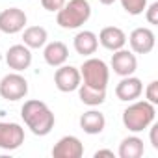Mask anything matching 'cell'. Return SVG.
Returning a JSON list of instances; mask_svg holds the SVG:
<instances>
[{"label": "cell", "instance_id": "6da1fadb", "mask_svg": "<svg viewBox=\"0 0 158 158\" xmlns=\"http://www.w3.org/2000/svg\"><path fill=\"white\" fill-rule=\"evenodd\" d=\"M21 117H23L24 125L35 136H47V134H50V130L54 128V123H56L52 110L43 101H35V99L26 101L23 104Z\"/></svg>", "mask_w": 158, "mask_h": 158}, {"label": "cell", "instance_id": "7a4b0ae2", "mask_svg": "<svg viewBox=\"0 0 158 158\" xmlns=\"http://www.w3.org/2000/svg\"><path fill=\"white\" fill-rule=\"evenodd\" d=\"M56 13H58L56 23L61 28L74 30V28H80L82 24L88 23V19L91 17V6H89L88 0H69Z\"/></svg>", "mask_w": 158, "mask_h": 158}, {"label": "cell", "instance_id": "3957f363", "mask_svg": "<svg viewBox=\"0 0 158 158\" xmlns=\"http://www.w3.org/2000/svg\"><path fill=\"white\" fill-rule=\"evenodd\" d=\"M156 108L149 101H132V104L123 112V125L130 132H141L154 123Z\"/></svg>", "mask_w": 158, "mask_h": 158}, {"label": "cell", "instance_id": "277c9868", "mask_svg": "<svg viewBox=\"0 0 158 158\" xmlns=\"http://www.w3.org/2000/svg\"><path fill=\"white\" fill-rule=\"evenodd\" d=\"M80 76L86 86L95 89H106L110 80V69L99 58H88L80 67Z\"/></svg>", "mask_w": 158, "mask_h": 158}, {"label": "cell", "instance_id": "5b68a950", "mask_svg": "<svg viewBox=\"0 0 158 158\" xmlns=\"http://www.w3.org/2000/svg\"><path fill=\"white\" fill-rule=\"evenodd\" d=\"M26 95H28V82L21 73H17V71L10 73L0 80V97L2 99L15 102V101L24 99Z\"/></svg>", "mask_w": 158, "mask_h": 158}, {"label": "cell", "instance_id": "8992f818", "mask_svg": "<svg viewBox=\"0 0 158 158\" xmlns=\"http://www.w3.org/2000/svg\"><path fill=\"white\" fill-rule=\"evenodd\" d=\"M82 84V76H80V69H76L73 65H60L54 73V86L61 91V93H71L76 91L78 86Z\"/></svg>", "mask_w": 158, "mask_h": 158}, {"label": "cell", "instance_id": "52a82bcc", "mask_svg": "<svg viewBox=\"0 0 158 158\" xmlns=\"http://www.w3.org/2000/svg\"><path fill=\"white\" fill-rule=\"evenodd\" d=\"M24 143V128L19 123L0 121V149L15 151Z\"/></svg>", "mask_w": 158, "mask_h": 158}, {"label": "cell", "instance_id": "ba28073f", "mask_svg": "<svg viewBox=\"0 0 158 158\" xmlns=\"http://www.w3.org/2000/svg\"><path fill=\"white\" fill-rule=\"evenodd\" d=\"M26 13L19 8H8L0 11V32L4 34H19L26 26Z\"/></svg>", "mask_w": 158, "mask_h": 158}, {"label": "cell", "instance_id": "9c48e42d", "mask_svg": "<svg viewBox=\"0 0 158 158\" xmlns=\"http://www.w3.org/2000/svg\"><path fill=\"white\" fill-rule=\"evenodd\" d=\"M112 69H114V73L119 74L121 78L134 74L136 69H138L136 54H134L132 50H127L125 47L119 48V50H114V56H112Z\"/></svg>", "mask_w": 158, "mask_h": 158}, {"label": "cell", "instance_id": "30bf717a", "mask_svg": "<svg viewBox=\"0 0 158 158\" xmlns=\"http://www.w3.org/2000/svg\"><path fill=\"white\" fill-rule=\"evenodd\" d=\"M128 43L134 54H149L154 48L156 43V35L151 28H136L132 30V34L128 35Z\"/></svg>", "mask_w": 158, "mask_h": 158}, {"label": "cell", "instance_id": "8fae6325", "mask_svg": "<svg viewBox=\"0 0 158 158\" xmlns=\"http://www.w3.org/2000/svg\"><path fill=\"white\" fill-rule=\"evenodd\" d=\"M84 154V145L76 136H63L52 147L54 158H80Z\"/></svg>", "mask_w": 158, "mask_h": 158}, {"label": "cell", "instance_id": "7c38bea8", "mask_svg": "<svg viewBox=\"0 0 158 158\" xmlns=\"http://www.w3.org/2000/svg\"><path fill=\"white\" fill-rule=\"evenodd\" d=\"M6 63L10 65V69H13L17 73L26 71L32 65V48H28L24 43L10 47L6 52Z\"/></svg>", "mask_w": 158, "mask_h": 158}, {"label": "cell", "instance_id": "4fadbf2b", "mask_svg": "<svg viewBox=\"0 0 158 158\" xmlns=\"http://www.w3.org/2000/svg\"><path fill=\"white\" fill-rule=\"evenodd\" d=\"M143 91V84L136 76H123V80L115 86V97L123 102H132L136 101Z\"/></svg>", "mask_w": 158, "mask_h": 158}, {"label": "cell", "instance_id": "5bb4252c", "mask_svg": "<svg viewBox=\"0 0 158 158\" xmlns=\"http://www.w3.org/2000/svg\"><path fill=\"white\" fill-rule=\"evenodd\" d=\"M97 39H99V43L104 48H108L112 52L119 50V48H123L127 45V34L121 28H117V26H106V28H102Z\"/></svg>", "mask_w": 158, "mask_h": 158}, {"label": "cell", "instance_id": "9a60e30c", "mask_svg": "<svg viewBox=\"0 0 158 158\" xmlns=\"http://www.w3.org/2000/svg\"><path fill=\"white\" fill-rule=\"evenodd\" d=\"M104 127H106V117L99 110H88L80 115V128L86 134H91V136L101 134Z\"/></svg>", "mask_w": 158, "mask_h": 158}, {"label": "cell", "instance_id": "2e32d148", "mask_svg": "<svg viewBox=\"0 0 158 158\" xmlns=\"http://www.w3.org/2000/svg\"><path fill=\"white\" fill-rule=\"evenodd\" d=\"M73 47L78 54L82 56H91L97 52V47H99V39L97 35L91 32V30H84V32H78L73 39Z\"/></svg>", "mask_w": 158, "mask_h": 158}, {"label": "cell", "instance_id": "e0dca14e", "mask_svg": "<svg viewBox=\"0 0 158 158\" xmlns=\"http://www.w3.org/2000/svg\"><path fill=\"white\" fill-rule=\"evenodd\" d=\"M43 58H45V61H47L50 67H60V65H63V63L67 61V58H69V48H67V45L61 43V41H52V43H48V45L45 47Z\"/></svg>", "mask_w": 158, "mask_h": 158}, {"label": "cell", "instance_id": "ac0fdd59", "mask_svg": "<svg viewBox=\"0 0 158 158\" xmlns=\"http://www.w3.org/2000/svg\"><path fill=\"white\" fill-rule=\"evenodd\" d=\"M119 156L121 158H139L143 156L145 152V145H143V139L138 138V136H128L121 141L119 145Z\"/></svg>", "mask_w": 158, "mask_h": 158}, {"label": "cell", "instance_id": "d6986e66", "mask_svg": "<svg viewBox=\"0 0 158 158\" xmlns=\"http://www.w3.org/2000/svg\"><path fill=\"white\" fill-rule=\"evenodd\" d=\"M48 34L43 26H28L23 32V41L28 48H41L47 45Z\"/></svg>", "mask_w": 158, "mask_h": 158}, {"label": "cell", "instance_id": "ffe728a7", "mask_svg": "<svg viewBox=\"0 0 158 158\" xmlns=\"http://www.w3.org/2000/svg\"><path fill=\"white\" fill-rule=\"evenodd\" d=\"M78 97L80 101L88 106H101L104 101H106V89H95V88H89L86 84H80L78 86Z\"/></svg>", "mask_w": 158, "mask_h": 158}, {"label": "cell", "instance_id": "44dd1931", "mask_svg": "<svg viewBox=\"0 0 158 158\" xmlns=\"http://www.w3.org/2000/svg\"><path fill=\"white\" fill-rule=\"evenodd\" d=\"M121 6L128 15H141L147 8V0H121Z\"/></svg>", "mask_w": 158, "mask_h": 158}, {"label": "cell", "instance_id": "7402d4cb", "mask_svg": "<svg viewBox=\"0 0 158 158\" xmlns=\"http://www.w3.org/2000/svg\"><path fill=\"white\" fill-rule=\"evenodd\" d=\"M145 97H147V101L151 102V104H158V80H152L149 86H147V89H145Z\"/></svg>", "mask_w": 158, "mask_h": 158}, {"label": "cell", "instance_id": "603a6c76", "mask_svg": "<svg viewBox=\"0 0 158 158\" xmlns=\"http://www.w3.org/2000/svg\"><path fill=\"white\" fill-rule=\"evenodd\" d=\"M145 19L149 24H158V2H152L149 8H145Z\"/></svg>", "mask_w": 158, "mask_h": 158}, {"label": "cell", "instance_id": "cb8c5ba5", "mask_svg": "<svg viewBox=\"0 0 158 158\" xmlns=\"http://www.w3.org/2000/svg\"><path fill=\"white\" fill-rule=\"evenodd\" d=\"M65 2L67 0H41V6L47 11H60L65 6Z\"/></svg>", "mask_w": 158, "mask_h": 158}, {"label": "cell", "instance_id": "d4e9b609", "mask_svg": "<svg viewBox=\"0 0 158 158\" xmlns=\"http://www.w3.org/2000/svg\"><path fill=\"white\" fill-rule=\"evenodd\" d=\"M158 125H152L151 123V143H152V147L154 149H158Z\"/></svg>", "mask_w": 158, "mask_h": 158}, {"label": "cell", "instance_id": "484cf974", "mask_svg": "<svg viewBox=\"0 0 158 158\" xmlns=\"http://www.w3.org/2000/svg\"><path fill=\"white\" fill-rule=\"evenodd\" d=\"M99 156H110V158H114V151H110V149H99L95 152V158H99Z\"/></svg>", "mask_w": 158, "mask_h": 158}, {"label": "cell", "instance_id": "4316f807", "mask_svg": "<svg viewBox=\"0 0 158 158\" xmlns=\"http://www.w3.org/2000/svg\"><path fill=\"white\" fill-rule=\"evenodd\" d=\"M99 2H101V4H104V6H112L115 0H99Z\"/></svg>", "mask_w": 158, "mask_h": 158}]
</instances>
